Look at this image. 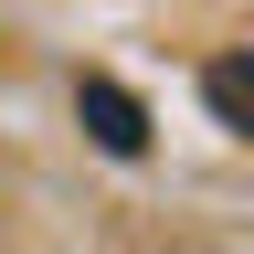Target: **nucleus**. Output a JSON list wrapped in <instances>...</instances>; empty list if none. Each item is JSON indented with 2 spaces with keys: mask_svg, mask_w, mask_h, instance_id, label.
Segmentation results:
<instances>
[{
  "mask_svg": "<svg viewBox=\"0 0 254 254\" xmlns=\"http://www.w3.org/2000/svg\"><path fill=\"white\" fill-rule=\"evenodd\" d=\"M74 117H85V138L106 148V159H148V106L117 74H74Z\"/></svg>",
  "mask_w": 254,
  "mask_h": 254,
  "instance_id": "1",
  "label": "nucleus"
},
{
  "mask_svg": "<svg viewBox=\"0 0 254 254\" xmlns=\"http://www.w3.org/2000/svg\"><path fill=\"white\" fill-rule=\"evenodd\" d=\"M201 106L222 138H254V53H212L201 64Z\"/></svg>",
  "mask_w": 254,
  "mask_h": 254,
  "instance_id": "2",
  "label": "nucleus"
}]
</instances>
